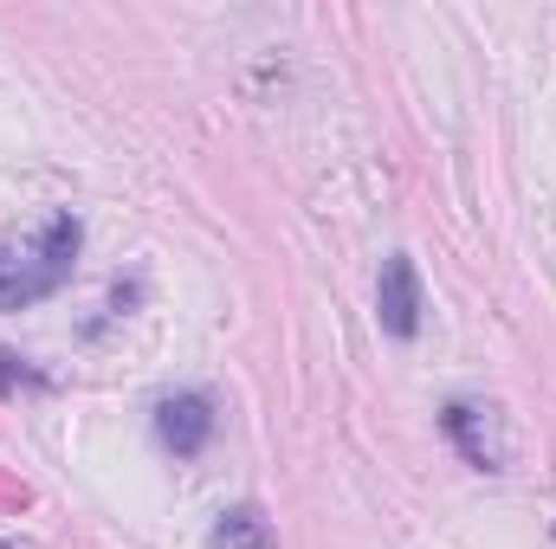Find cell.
<instances>
[{"instance_id": "cell-4", "label": "cell", "mask_w": 556, "mask_h": 549, "mask_svg": "<svg viewBox=\"0 0 556 549\" xmlns=\"http://www.w3.org/2000/svg\"><path fill=\"white\" fill-rule=\"evenodd\" d=\"M440 426H446V439L466 452V465H479V472H505V452L492 446V420H485V408L453 401V408L440 413Z\"/></svg>"}, {"instance_id": "cell-6", "label": "cell", "mask_w": 556, "mask_h": 549, "mask_svg": "<svg viewBox=\"0 0 556 549\" xmlns=\"http://www.w3.org/2000/svg\"><path fill=\"white\" fill-rule=\"evenodd\" d=\"M20 388H46V382H39L33 369H20V362L0 349V395H20Z\"/></svg>"}, {"instance_id": "cell-2", "label": "cell", "mask_w": 556, "mask_h": 549, "mask_svg": "<svg viewBox=\"0 0 556 549\" xmlns=\"http://www.w3.org/2000/svg\"><path fill=\"white\" fill-rule=\"evenodd\" d=\"M376 317H382V330H389L395 343H408V336L420 330V278H415V259H408V253L382 259V278H376Z\"/></svg>"}, {"instance_id": "cell-3", "label": "cell", "mask_w": 556, "mask_h": 549, "mask_svg": "<svg viewBox=\"0 0 556 549\" xmlns=\"http://www.w3.org/2000/svg\"><path fill=\"white\" fill-rule=\"evenodd\" d=\"M155 433H162V446H175L181 459H194V452L214 439V401H207V395H175V401H162V408H155Z\"/></svg>"}, {"instance_id": "cell-5", "label": "cell", "mask_w": 556, "mask_h": 549, "mask_svg": "<svg viewBox=\"0 0 556 549\" xmlns=\"http://www.w3.org/2000/svg\"><path fill=\"white\" fill-rule=\"evenodd\" d=\"M214 549H273V531H266V518L253 505H233L214 524Z\"/></svg>"}, {"instance_id": "cell-1", "label": "cell", "mask_w": 556, "mask_h": 549, "mask_svg": "<svg viewBox=\"0 0 556 549\" xmlns=\"http://www.w3.org/2000/svg\"><path fill=\"white\" fill-rule=\"evenodd\" d=\"M78 246H85L78 214H52L33 240L0 233V310H26V304L52 297L78 266Z\"/></svg>"}]
</instances>
